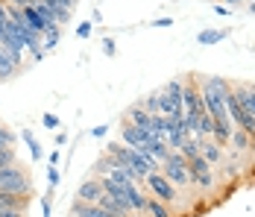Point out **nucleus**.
Wrapping results in <instances>:
<instances>
[{
  "label": "nucleus",
  "instance_id": "4",
  "mask_svg": "<svg viewBox=\"0 0 255 217\" xmlns=\"http://www.w3.org/2000/svg\"><path fill=\"white\" fill-rule=\"evenodd\" d=\"M150 141H153V132L150 129H141V126L129 123L127 118L121 121V144L132 147V150H141V147L150 144Z\"/></svg>",
  "mask_w": 255,
  "mask_h": 217
},
{
  "label": "nucleus",
  "instance_id": "20",
  "mask_svg": "<svg viewBox=\"0 0 255 217\" xmlns=\"http://www.w3.org/2000/svg\"><path fill=\"white\" fill-rule=\"evenodd\" d=\"M12 165H18L15 147H0V168H12Z\"/></svg>",
  "mask_w": 255,
  "mask_h": 217
},
{
  "label": "nucleus",
  "instance_id": "24",
  "mask_svg": "<svg viewBox=\"0 0 255 217\" xmlns=\"http://www.w3.org/2000/svg\"><path fill=\"white\" fill-rule=\"evenodd\" d=\"M41 215H44V217L53 215V194H47V197L41 200Z\"/></svg>",
  "mask_w": 255,
  "mask_h": 217
},
{
  "label": "nucleus",
  "instance_id": "10",
  "mask_svg": "<svg viewBox=\"0 0 255 217\" xmlns=\"http://www.w3.org/2000/svg\"><path fill=\"white\" fill-rule=\"evenodd\" d=\"M129 123H135V126H141V129H150V115L144 112V106H141V100L138 103H132L127 109V115H124Z\"/></svg>",
  "mask_w": 255,
  "mask_h": 217
},
{
  "label": "nucleus",
  "instance_id": "3",
  "mask_svg": "<svg viewBox=\"0 0 255 217\" xmlns=\"http://www.w3.org/2000/svg\"><path fill=\"white\" fill-rule=\"evenodd\" d=\"M0 191L32 194V179H29V173L21 170L18 165H12V168H0Z\"/></svg>",
  "mask_w": 255,
  "mask_h": 217
},
{
  "label": "nucleus",
  "instance_id": "25",
  "mask_svg": "<svg viewBox=\"0 0 255 217\" xmlns=\"http://www.w3.org/2000/svg\"><path fill=\"white\" fill-rule=\"evenodd\" d=\"M0 217H26L24 209H0Z\"/></svg>",
  "mask_w": 255,
  "mask_h": 217
},
{
  "label": "nucleus",
  "instance_id": "33",
  "mask_svg": "<svg viewBox=\"0 0 255 217\" xmlns=\"http://www.w3.org/2000/svg\"><path fill=\"white\" fill-rule=\"evenodd\" d=\"M223 3H226V6H244L247 0H223Z\"/></svg>",
  "mask_w": 255,
  "mask_h": 217
},
{
  "label": "nucleus",
  "instance_id": "6",
  "mask_svg": "<svg viewBox=\"0 0 255 217\" xmlns=\"http://www.w3.org/2000/svg\"><path fill=\"white\" fill-rule=\"evenodd\" d=\"M232 94L238 97V103L255 118V82H235Z\"/></svg>",
  "mask_w": 255,
  "mask_h": 217
},
{
  "label": "nucleus",
  "instance_id": "5",
  "mask_svg": "<svg viewBox=\"0 0 255 217\" xmlns=\"http://www.w3.org/2000/svg\"><path fill=\"white\" fill-rule=\"evenodd\" d=\"M103 197V185H100V176H88L82 179V185L77 188V200L79 203H88V206H97Z\"/></svg>",
  "mask_w": 255,
  "mask_h": 217
},
{
  "label": "nucleus",
  "instance_id": "12",
  "mask_svg": "<svg viewBox=\"0 0 255 217\" xmlns=\"http://www.w3.org/2000/svg\"><path fill=\"white\" fill-rule=\"evenodd\" d=\"M18 68H21V65H15V59L0 47V82H9V79L18 73Z\"/></svg>",
  "mask_w": 255,
  "mask_h": 217
},
{
  "label": "nucleus",
  "instance_id": "2",
  "mask_svg": "<svg viewBox=\"0 0 255 217\" xmlns=\"http://www.w3.org/2000/svg\"><path fill=\"white\" fill-rule=\"evenodd\" d=\"M161 173L176 185L179 191H182V188H194V185H191V173H188V162H185V156L176 153V150H170L167 159L161 162Z\"/></svg>",
  "mask_w": 255,
  "mask_h": 217
},
{
  "label": "nucleus",
  "instance_id": "17",
  "mask_svg": "<svg viewBox=\"0 0 255 217\" xmlns=\"http://www.w3.org/2000/svg\"><path fill=\"white\" fill-rule=\"evenodd\" d=\"M226 35H229V29H203V32H197V41L200 44H217Z\"/></svg>",
  "mask_w": 255,
  "mask_h": 217
},
{
  "label": "nucleus",
  "instance_id": "29",
  "mask_svg": "<svg viewBox=\"0 0 255 217\" xmlns=\"http://www.w3.org/2000/svg\"><path fill=\"white\" fill-rule=\"evenodd\" d=\"M3 3H12V6H21L24 9V6H32L35 0H3Z\"/></svg>",
  "mask_w": 255,
  "mask_h": 217
},
{
  "label": "nucleus",
  "instance_id": "35",
  "mask_svg": "<svg viewBox=\"0 0 255 217\" xmlns=\"http://www.w3.org/2000/svg\"><path fill=\"white\" fill-rule=\"evenodd\" d=\"M247 3H253V0H247Z\"/></svg>",
  "mask_w": 255,
  "mask_h": 217
},
{
  "label": "nucleus",
  "instance_id": "14",
  "mask_svg": "<svg viewBox=\"0 0 255 217\" xmlns=\"http://www.w3.org/2000/svg\"><path fill=\"white\" fill-rule=\"evenodd\" d=\"M141 150H144L147 156H153V159L158 162V165H161V162L167 159V153H170V147H167V141H158V138H153L150 144H144Z\"/></svg>",
  "mask_w": 255,
  "mask_h": 217
},
{
  "label": "nucleus",
  "instance_id": "8",
  "mask_svg": "<svg viewBox=\"0 0 255 217\" xmlns=\"http://www.w3.org/2000/svg\"><path fill=\"white\" fill-rule=\"evenodd\" d=\"M124 197H127V203L132 206V212L144 215V209H147V194H141V185H127V188H124Z\"/></svg>",
  "mask_w": 255,
  "mask_h": 217
},
{
  "label": "nucleus",
  "instance_id": "27",
  "mask_svg": "<svg viewBox=\"0 0 255 217\" xmlns=\"http://www.w3.org/2000/svg\"><path fill=\"white\" fill-rule=\"evenodd\" d=\"M77 35H79V38H88V35H91V21L79 24V26H77Z\"/></svg>",
  "mask_w": 255,
  "mask_h": 217
},
{
  "label": "nucleus",
  "instance_id": "19",
  "mask_svg": "<svg viewBox=\"0 0 255 217\" xmlns=\"http://www.w3.org/2000/svg\"><path fill=\"white\" fill-rule=\"evenodd\" d=\"M179 153L185 156V162L197 159V156H200V138H188V141L182 144V150H179Z\"/></svg>",
  "mask_w": 255,
  "mask_h": 217
},
{
  "label": "nucleus",
  "instance_id": "23",
  "mask_svg": "<svg viewBox=\"0 0 255 217\" xmlns=\"http://www.w3.org/2000/svg\"><path fill=\"white\" fill-rule=\"evenodd\" d=\"M41 123H44V129H59V123H62V121H59L53 112H47V115L41 118Z\"/></svg>",
  "mask_w": 255,
  "mask_h": 217
},
{
  "label": "nucleus",
  "instance_id": "28",
  "mask_svg": "<svg viewBox=\"0 0 255 217\" xmlns=\"http://www.w3.org/2000/svg\"><path fill=\"white\" fill-rule=\"evenodd\" d=\"M103 53L106 56H115V41L112 38H103Z\"/></svg>",
  "mask_w": 255,
  "mask_h": 217
},
{
  "label": "nucleus",
  "instance_id": "32",
  "mask_svg": "<svg viewBox=\"0 0 255 217\" xmlns=\"http://www.w3.org/2000/svg\"><path fill=\"white\" fill-rule=\"evenodd\" d=\"M153 24H155V26H170L173 21H170V18H158V21H153Z\"/></svg>",
  "mask_w": 255,
  "mask_h": 217
},
{
  "label": "nucleus",
  "instance_id": "18",
  "mask_svg": "<svg viewBox=\"0 0 255 217\" xmlns=\"http://www.w3.org/2000/svg\"><path fill=\"white\" fill-rule=\"evenodd\" d=\"M59 38H62V26H53L47 35H41V50L44 53H50V50H56V44H59Z\"/></svg>",
  "mask_w": 255,
  "mask_h": 217
},
{
  "label": "nucleus",
  "instance_id": "26",
  "mask_svg": "<svg viewBox=\"0 0 255 217\" xmlns=\"http://www.w3.org/2000/svg\"><path fill=\"white\" fill-rule=\"evenodd\" d=\"M47 179H50V188H56V185H59V170H56V165H50V168H47Z\"/></svg>",
  "mask_w": 255,
  "mask_h": 217
},
{
  "label": "nucleus",
  "instance_id": "13",
  "mask_svg": "<svg viewBox=\"0 0 255 217\" xmlns=\"http://www.w3.org/2000/svg\"><path fill=\"white\" fill-rule=\"evenodd\" d=\"M150 132H153V138L164 141L167 132H170V118H164V115H153V118H150Z\"/></svg>",
  "mask_w": 255,
  "mask_h": 217
},
{
  "label": "nucleus",
  "instance_id": "31",
  "mask_svg": "<svg viewBox=\"0 0 255 217\" xmlns=\"http://www.w3.org/2000/svg\"><path fill=\"white\" fill-rule=\"evenodd\" d=\"M214 12H217V15H232L229 6H214Z\"/></svg>",
  "mask_w": 255,
  "mask_h": 217
},
{
  "label": "nucleus",
  "instance_id": "15",
  "mask_svg": "<svg viewBox=\"0 0 255 217\" xmlns=\"http://www.w3.org/2000/svg\"><path fill=\"white\" fill-rule=\"evenodd\" d=\"M144 217H173V212H170V206H164V203H158V200H153V197H147Z\"/></svg>",
  "mask_w": 255,
  "mask_h": 217
},
{
  "label": "nucleus",
  "instance_id": "22",
  "mask_svg": "<svg viewBox=\"0 0 255 217\" xmlns=\"http://www.w3.org/2000/svg\"><path fill=\"white\" fill-rule=\"evenodd\" d=\"M0 147H15V132L0 123Z\"/></svg>",
  "mask_w": 255,
  "mask_h": 217
},
{
  "label": "nucleus",
  "instance_id": "21",
  "mask_svg": "<svg viewBox=\"0 0 255 217\" xmlns=\"http://www.w3.org/2000/svg\"><path fill=\"white\" fill-rule=\"evenodd\" d=\"M158 97H161V91H153V94H147L144 100H141V106H144V112L153 118V115H158Z\"/></svg>",
  "mask_w": 255,
  "mask_h": 217
},
{
  "label": "nucleus",
  "instance_id": "7",
  "mask_svg": "<svg viewBox=\"0 0 255 217\" xmlns=\"http://www.w3.org/2000/svg\"><path fill=\"white\" fill-rule=\"evenodd\" d=\"M200 156H203V159L208 162V165H211V168H217V165L223 162V156H226V153H223V147L217 144V141H211V138H203V141H200Z\"/></svg>",
  "mask_w": 255,
  "mask_h": 217
},
{
  "label": "nucleus",
  "instance_id": "34",
  "mask_svg": "<svg viewBox=\"0 0 255 217\" xmlns=\"http://www.w3.org/2000/svg\"><path fill=\"white\" fill-rule=\"evenodd\" d=\"M127 217H144V215H138V212H132V215H127Z\"/></svg>",
  "mask_w": 255,
  "mask_h": 217
},
{
  "label": "nucleus",
  "instance_id": "30",
  "mask_svg": "<svg viewBox=\"0 0 255 217\" xmlns=\"http://www.w3.org/2000/svg\"><path fill=\"white\" fill-rule=\"evenodd\" d=\"M106 132H109V126H97V129H91V135H94V138H103Z\"/></svg>",
  "mask_w": 255,
  "mask_h": 217
},
{
  "label": "nucleus",
  "instance_id": "16",
  "mask_svg": "<svg viewBox=\"0 0 255 217\" xmlns=\"http://www.w3.org/2000/svg\"><path fill=\"white\" fill-rule=\"evenodd\" d=\"M21 138H24V144L29 147V156H32V162H41V159H44V150H41V144L35 141L32 129H24V132H21Z\"/></svg>",
  "mask_w": 255,
  "mask_h": 217
},
{
  "label": "nucleus",
  "instance_id": "1",
  "mask_svg": "<svg viewBox=\"0 0 255 217\" xmlns=\"http://www.w3.org/2000/svg\"><path fill=\"white\" fill-rule=\"evenodd\" d=\"M144 191L150 194L153 200L164 203V206H170V209L176 206L179 197H182V194H179V188L170 182V179H167V176H164V173H161V170H155V173H150V176L144 179Z\"/></svg>",
  "mask_w": 255,
  "mask_h": 217
},
{
  "label": "nucleus",
  "instance_id": "11",
  "mask_svg": "<svg viewBox=\"0 0 255 217\" xmlns=\"http://www.w3.org/2000/svg\"><path fill=\"white\" fill-rule=\"evenodd\" d=\"M229 144H232V150H235L238 156H244V153H250V144H253V135L235 126V129H232V138H229Z\"/></svg>",
  "mask_w": 255,
  "mask_h": 217
},
{
  "label": "nucleus",
  "instance_id": "9",
  "mask_svg": "<svg viewBox=\"0 0 255 217\" xmlns=\"http://www.w3.org/2000/svg\"><path fill=\"white\" fill-rule=\"evenodd\" d=\"M29 194H9V191H0V209H24L29 206Z\"/></svg>",
  "mask_w": 255,
  "mask_h": 217
}]
</instances>
